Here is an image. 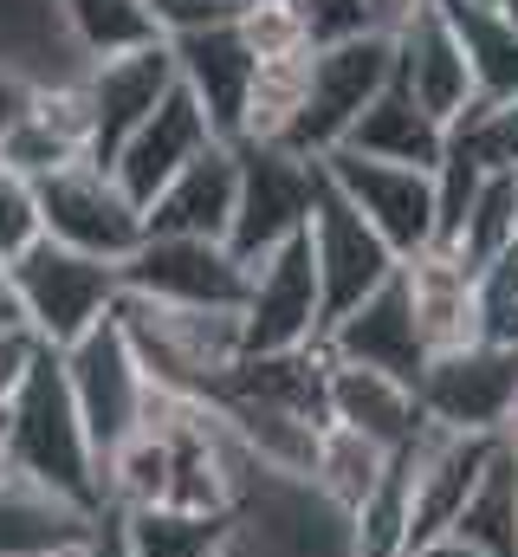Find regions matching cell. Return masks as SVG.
<instances>
[{"label":"cell","instance_id":"cell-1","mask_svg":"<svg viewBox=\"0 0 518 557\" xmlns=\"http://www.w3.org/2000/svg\"><path fill=\"white\" fill-rule=\"evenodd\" d=\"M7 473L20 480H39L91 512H104V473H98V447L85 434V416L72 403V383H65V363L59 350H33L13 403H7Z\"/></svg>","mask_w":518,"mask_h":557},{"label":"cell","instance_id":"cell-2","mask_svg":"<svg viewBox=\"0 0 518 557\" xmlns=\"http://www.w3.org/2000/svg\"><path fill=\"white\" fill-rule=\"evenodd\" d=\"M130 350L156 389L175 396H214L227 370L247 357L240 350V311H182V305H149V298H118Z\"/></svg>","mask_w":518,"mask_h":557},{"label":"cell","instance_id":"cell-3","mask_svg":"<svg viewBox=\"0 0 518 557\" xmlns=\"http://www.w3.org/2000/svg\"><path fill=\"white\" fill-rule=\"evenodd\" d=\"M13 292H20V318H26V337L46 344V350H72L85 331H98L118 298H124V267L111 260H91V253H72L59 240H33L13 267Z\"/></svg>","mask_w":518,"mask_h":557},{"label":"cell","instance_id":"cell-4","mask_svg":"<svg viewBox=\"0 0 518 557\" xmlns=\"http://www.w3.org/2000/svg\"><path fill=\"white\" fill-rule=\"evenodd\" d=\"M395 78V39L383 33H363V39H344V46H318L311 52V72H305V104L285 131V149L298 156H331L337 143L350 137V124L377 104Z\"/></svg>","mask_w":518,"mask_h":557},{"label":"cell","instance_id":"cell-5","mask_svg":"<svg viewBox=\"0 0 518 557\" xmlns=\"http://www.w3.org/2000/svg\"><path fill=\"white\" fill-rule=\"evenodd\" d=\"M33 188H39V234L46 240L91 253V260H111V267H124L143 247V208L130 201L124 182L104 162H72Z\"/></svg>","mask_w":518,"mask_h":557},{"label":"cell","instance_id":"cell-6","mask_svg":"<svg viewBox=\"0 0 518 557\" xmlns=\"http://www.w3.org/2000/svg\"><path fill=\"white\" fill-rule=\"evenodd\" d=\"M324 344V292H318V260L311 234L272 247L247 267V305H240V350L247 357H285Z\"/></svg>","mask_w":518,"mask_h":557},{"label":"cell","instance_id":"cell-7","mask_svg":"<svg viewBox=\"0 0 518 557\" xmlns=\"http://www.w3.org/2000/svg\"><path fill=\"white\" fill-rule=\"evenodd\" d=\"M421 416L447 434H506L518 421V344H460L428 357L415 383Z\"/></svg>","mask_w":518,"mask_h":557},{"label":"cell","instance_id":"cell-8","mask_svg":"<svg viewBox=\"0 0 518 557\" xmlns=\"http://www.w3.org/2000/svg\"><path fill=\"white\" fill-rule=\"evenodd\" d=\"M59 363H65L72 403H78V416H85V434H91V447H98V473H104V460L136 434V421L149 409V376H143V363H136V350H130L118 311H111L98 331H85L72 350H59Z\"/></svg>","mask_w":518,"mask_h":557},{"label":"cell","instance_id":"cell-9","mask_svg":"<svg viewBox=\"0 0 518 557\" xmlns=\"http://www.w3.org/2000/svg\"><path fill=\"white\" fill-rule=\"evenodd\" d=\"M311 195H318L311 156H298L285 143H240V201H234L227 247L254 267L272 247L298 240L311 221Z\"/></svg>","mask_w":518,"mask_h":557},{"label":"cell","instance_id":"cell-10","mask_svg":"<svg viewBox=\"0 0 518 557\" xmlns=\"http://www.w3.org/2000/svg\"><path fill=\"white\" fill-rule=\"evenodd\" d=\"M124 292L149 298V305H182V311H240L247 305V260L227 240L143 234V247L124 260Z\"/></svg>","mask_w":518,"mask_h":557},{"label":"cell","instance_id":"cell-11","mask_svg":"<svg viewBox=\"0 0 518 557\" xmlns=\"http://www.w3.org/2000/svg\"><path fill=\"white\" fill-rule=\"evenodd\" d=\"M506 434H447V428H421V441L402 454L408 460V552H428L454 532L460 506L473 499V486L486 480L493 454Z\"/></svg>","mask_w":518,"mask_h":557},{"label":"cell","instance_id":"cell-12","mask_svg":"<svg viewBox=\"0 0 518 557\" xmlns=\"http://www.w3.org/2000/svg\"><path fill=\"white\" fill-rule=\"evenodd\" d=\"M324 182L388 240L395 260H415L434 247V175L428 169H402V162H370L357 149H331L318 156Z\"/></svg>","mask_w":518,"mask_h":557},{"label":"cell","instance_id":"cell-13","mask_svg":"<svg viewBox=\"0 0 518 557\" xmlns=\"http://www.w3.org/2000/svg\"><path fill=\"white\" fill-rule=\"evenodd\" d=\"M305 234H311V260H318V292H324V324H337L344 311H357L377 285L402 273V260L388 253V240L324 182V169H318V195H311V221H305Z\"/></svg>","mask_w":518,"mask_h":557},{"label":"cell","instance_id":"cell-14","mask_svg":"<svg viewBox=\"0 0 518 557\" xmlns=\"http://www.w3.org/2000/svg\"><path fill=\"white\" fill-rule=\"evenodd\" d=\"M169 52H175L182 91L208 111L214 137L240 143V131H247V104H254V78H259V52H254V39H247V26H240V20L201 26V33L169 39Z\"/></svg>","mask_w":518,"mask_h":557},{"label":"cell","instance_id":"cell-15","mask_svg":"<svg viewBox=\"0 0 518 557\" xmlns=\"http://www.w3.org/2000/svg\"><path fill=\"white\" fill-rule=\"evenodd\" d=\"M78 85H85V104H91V162L111 169L118 149L149 124V111L175 91V52H169V39L143 46V52H124V59L85 65Z\"/></svg>","mask_w":518,"mask_h":557},{"label":"cell","instance_id":"cell-16","mask_svg":"<svg viewBox=\"0 0 518 557\" xmlns=\"http://www.w3.org/2000/svg\"><path fill=\"white\" fill-rule=\"evenodd\" d=\"M324 357L357 363V370H383V376L415 389L421 370H428V344H421V324H415V305H408V278L395 273L357 311L324 324Z\"/></svg>","mask_w":518,"mask_h":557},{"label":"cell","instance_id":"cell-17","mask_svg":"<svg viewBox=\"0 0 518 557\" xmlns=\"http://www.w3.org/2000/svg\"><path fill=\"white\" fill-rule=\"evenodd\" d=\"M208 143H221L214 137V124H208V111L182 91V78H175V91L149 111V124L136 131V137L118 149V162H111V175L124 182V195L136 201V208H149Z\"/></svg>","mask_w":518,"mask_h":557},{"label":"cell","instance_id":"cell-18","mask_svg":"<svg viewBox=\"0 0 518 557\" xmlns=\"http://www.w3.org/2000/svg\"><path fill=\"white\" fill-rule=\"evenodd\" d=\"M240 201V143H208L149 208L143 234H175V240H227Z\"/></svg>","mask_w":518,"mask_h":557},{"label":"cell","instance_id":"cell-19","mask_svg":"<svg viewBox=\"0 0 518 557\" xmlns=\"http://www.w3.org/2000/svg\"><path fill=\"white\" fill-rule=\"evenodd\" d=\"M395 85L434 117V124H454L467 104H473V72H467V52L447 26V13L428 0L402 33H395Z\"/></svg>","mask_w":518,"mask_h":557},{"label":"cell","instance_id":"cell-20","mask_svg":"<svg viewBox=\"0 0 518 557\" xmlns=\"http://www.w3.org/2000/svg\"><path fill=\"white\" fill-rule=\"evenodd\" d=\"M0 162L20 169L26 182H46V175H59L72 162H91V104H85V85L78 78H65V85L39 78V98L20 117V131L0 143Z\"/></svg>","mask_w":518,"mask_h":557},{"label":"cell","instance_id":"cell-21","mask_svg":"<svg viewBox=\"0 0 518 557\" xmlns=\"http://www.w3.org/2000/svg\"><path fill=\"white\" fill-rule=\"evenodd\" d=\"M324 409H331L337 428L377 441L383 454H408L421 441V428H428V416H421V403H415L408 383H395L383 370L337 363V357H331V376H324Z\"/></svg>","mask_w":518,"mask_h":557},{"label":"cell","instance_id":"cell-22","mask_svg":"<svg viewBox=\"0 0 518 557\" xmlns=\"http://www.w3.org/2000/svg\"><path fill=\"white\" fill-rule=\"evenodd\" d=\"M402 278H408V305H415L428 357L480 344V278L467 273L447 247H428V253L402 260Z\"/></svg>","mask_w":518,"mask_h":557},{"label":"cell","instance_id":"cell-23","mask_svg":"<svg viewBox=\"0 0 518 557\" xmlns=\"http://www.w3.org/2000/svg\"><path fill=\"white\" fill-rule=\"evenodd\" d=\"M91 525H98L91 506L20 473L0 480V557H78Z\"/></svg>","mask_w":518,"mask_h":557},{"label":"cell","instance_id":"cell-24","mask_svg":"<svg viewBox=\"0 0 518 557\" xmlns=\"http://www.w3.org/2000/svg\"><path fill=\"white\" fill-rule=\"evenodd\" d=\"M337 149H357V156H370V162H402V169H428V175H434V162L447 156V124H434V117L388 78L383 91H377V104L350 124V137L337 143Z\"/></svg>","mask_w":518,"mask_h":557},{"label":"cell","instance_id":"cell-25","mask_svg":"<svg viewBox=\"0 0 518 557\" xmlns=\"http://www.w3.org/2000/svg\"><path fill=\"white\" fill-rule=\"evenodd\" d=\"M388 467H395V454H383L377 441H363V434H350V428H337V421H324L305 486H311L318 499H331L344 519H357V512L370 506V493L388 480Z\"/></svg>","mask_w":518,"mask_h":557},{"label":"cell","instance_id":"cell-26","mask_svg":"<svg viewBox=\"0 0 518 557\" xmlns=\"http://www.w3.org/2000/svg\"><path fill=\"white\" fill-rule=\"evenodd\" d=\"M434 7L447 13L454 39H460V52H467L473 98H486V104L518 98V33L506 26V13L486 7V0H434Z\"/></svg>","mask_w":518,"mask_h":557},{"label":"cell","instance_id":"cell-27","mask_svg":"<svg viewBox=\"0 0 518 557\" xmlns=\"http://www.w3.org/2000/svg\"><path fill=\"white\" fill-rule=\"evenodd\" d=\"M52 13H59L65 39L85 52V65L162 46V26H156L149 0H52Z\"/></svg>","mask_w":518,"mask_h":557},{"label":"cell","instance_id":"cell-28","mask_svg":"<svg viewBox=\"0 0 518 557\" xmlns=\"http://www.w3.org/2000/svg\"><path fill=\"white\" fill-rule=\"evenodd\" d=\"M447 539L480 557H518V454L506 441H499L486 480L473 486V499L460 506V519H454Z\"/></svg>","mask_w":518,"mask_h":557},{"label":"cell","instance_id":"cell-29","mask_svg":"<svg viewBox=\"0 0 518 557\" xmlns=\"http://www.w3.org/2000/svg\"><path fill=\"white\" fill-rule=\"evenodd\" d=\"M227 532H234V512H175V506L124 512L130 557H221Z\"/></svg>","mask_w":518,"mask_h":557},{"label":"cell","instance_id":"cell-30","mask_svg":"<svg viewBox=\"0 0 518 557\" xmlns=\"http://www.w3.org/2000/svg\"><path fill=\"white\" fill-rule=\"evenodd\" d=\"M447 253L473 278L486 267H499L506 253H518V175H486L480 182V195H473V208H467V221H460Z\"/></svg>","mask_w":518,"mask_h":557},{"label":"cell","instance_id":"cell-31","mask_svg":"<svg viewBox=\"0 0 518 557\" xmlns=\"http://www.w3.org/2000/svg\"><path fill=\"white\" fill-rule=\"evenodd\" d=\"M447 143L467 149L486 175H518V98H506V104L473 98V104L447 124Z\"/></svg>","mask_w":518,"mask_h":557},{"label":"cell","instance_id":"cell-32","mask_svg":"<svg viewBox=\"0 0 518 557\" xmlns=\"http://www.w3.org/2000/svg\"><path fill=\"white\" fill-rule=\"evenodd\" d=\"M480 182H486V169H480L467 149L447 143V156L434 162V247H454V234H460V221H467Z\"/></svg>","mask_w":518,"mask_h":557},{"label":"cell","instance_id":"cell-33","mask_svg":"<svg viewBox=\"0 0 518 557\" xmlns=\"http://www.w3.org/2000/svg\"><path fill=\"white\" fill-rule=\"evenodd\" d=\"M39 240V188L0 162V267H13Z\"/></svg>","mask_w":518,"mask_h":557},{"label":"cell","instance_id":"cell-34","mask_svg":"<svg viewBox=\"0 0 518 557\" xmlns=\"http://www.w3.org/2000/svg\"><path fill=\"white\" fill-rule=\"evenodd\" d=\"M292 13H298V26H305V46H311V52H318V46H344V39L377 33L363 0H292Z\"/></svg>","mask_w":518,"mask_h":557},{"label":"cell","instance_id":"cell-35","mask_svg":"<svg viewBox=\"0 0 518 557\" xmlns=\"http://www.w3.org/2000/svg\"><path fill=\"white\" fill-rule=\"evenodd\" d=\"M149 13H156L162 39H182V33H201V26H227V20H240L234 0H149Z\"/></svg>","mask_w":518,"mask_h":557},{"label":"cell","instance_id":"cell-36","mask_svg":"<svg viewBox=\"0 0 518 557\" xmlns=\"http://www.w3.org/2000/svg\"><path fill=\"white\" fill-rule=\"evenodd\" d=\"M33 98H39V78L26 72V65H13V59H0V143L20 131V117L33 111Z\"/></svg>","mask_w":518,"mask_h":557},{"label":"cell","instance_id":"cell-37","mask_svg":"<svg viewBox=\"0 0 518 557\" xmlns=\"http://www.w3.org/2000/svg\"><path fill=\"white\" fill-rule=\"evenodd\" d=\"M33 337L26 331H0V416H7V403H13V389H20V376H26V363H33Z\"/></svg>","mask_w":518,"mask_h":557},{"label":"cell","instance_id":"cell-38","mask_svg":"<svg viewBox=\"0 0 518 557\" xmlns=\"http://www.w3.org/2000/svg\"><path fill=\"white\" fill-rule=\"evenodd\" d=\"M78 557H130L124 512H118V506H104V512H98V525H91V539H85V552H78Z\"/></svg>","mask_w":518,"mask_h":557},{"label":"cell","instance_id":"cell-39","mask_svg":"<svg viewBox=\"0 0 518 557\" xmlns=\"http://www.w3.org/2000/svg\"><path fill=\"white\" fill-rule=\"evenodd\" d=\"M0 331H26V318H20V292H13V273L0 267Z\"/></svg>","mask_w":518,"mask_h":557},{"label":"cell","instance_id":"cell-40","mask_svg":"<svg viewBox=\"0 0 518 557\" xmlns=\"http://www.w3.org/2000/svg\"><path fill=\"white\" fill-rule=\"evenodd\" d=\"M408 557H480V552H467V545H454V539H441V545H428V552H408Z\"/></svg>","mask_w":518,"mask_h":557},{"label":"cell","instance_id":"cell-41","mask_svg":"<svg viewBox=\"0 0 518 557\" xmlns=\"http://www.w3.org/2000/svg\"><path fill=\"white\" fill-rule=\"evenodd\" d=\"M499 13H506V26L518 33V0H499Z\"/></svg>","mask_w":518,"mask_h":557},{"label":"cell","instance_id":"cell-42","mask_svg":"<svg viewBox=\"0 0 518 557\" xmlns=\"http://www.w3.org/2000/svg\"><path fill=\"white\" fill-rule=\"evenodd\" d=\"M254 7H279V0H234V13H254Z\"/></svg>","mask_w":518,"mask_h":557},{"label":"cell","instance_id":"cell-43","mask_svg":"<svg viewBox=\"0 0 518 557\" xmlns=\"http://www.w3.org/2000/svg\"><path fill=\"white\" fill-rule=\"evenodd\" d=\"M0 480H7V416H0Z\"/></svg>","mask_w":518,"mask_h":557},{"label":"cell","instance_id":"cell-44","mask_svg":"<svg viewBox=\"0 0 518 557\" xmlns=\"http://www.w3.org/2000/svg\"><path fill=\"white\" fill-rule=\"evenodd\" d=\"M486 7H499V0H486Z\"/></svg>","mask_w":518,"mask_h":557},{"label":"cell","instance_id":"cell-45","mask_svg":"<svg viewBox=\"0 0 518 557\" xmlns=\"http://www.w3.org/2000/svg\"><path fill=\"white\" fill-rule=\"evenodd\" d=\"M221 557H227V552H221Z\"/></svg>","mask_w":518,"mask_h":557}]
</instances>
